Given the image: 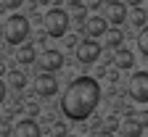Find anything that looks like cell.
<instances>
[{
	"label": "cell",
	"mask_w": 148,
	"mask_h": 137,
	"mask_svg": "<svg viewBox=\"0 0 148 137\" xmlns=\"http://www.w3.org/2000/svg\"><path fill=\"white\" fill-rule=\"evenodd\" d=\"M101 103V85L92 76H77L61 95V113L69 121H85Z\"/></svg>",
	"instance_id": "1"
},
{
	"label": "cell",
	"mask_w": 148,
	"mask_h": 137,
	"mask_svg": "<svg viewBox=\"0 0 148 137\" xmlns=\"http://www.w3.org/2000/svg\"><path fill=\"white\" fill-rule=\"evenodd\" d=\"M3 37L8 45H24V40L29 37V18L21 13H13L5 18L3 24Z\"/></svg>",
	"instance_id": "2"
},
{
	"label": "cell",
	"mask_w": 148,
	"mask_h": 137,
	"mask_svg": "<svg viewBox=\"0 0 148 137\" xmlns=\"http://www.w3.org/2000/svg\"><path fill=\"white\" fill-rule=\"evenodd\" d=\"M42 29L48 37H66L69 32V13L64 8H50L42 18Z\"/></svg>",
	"instance_id": "3"
},
{
	"label": "cell",
	"mask_w": 148,
	"mask_h": 137,
	"mask_svg": "<svg viewBox=\"0 0 148 137\" xmlns=\"http://www.w3.org/2000/svg\"><path fill=\"white\" fill-rule=\"evenodd\" d=\"M127 95L132 97L135 103H148V71H138V74L130 76Z\"/></svg>",
	"instance_id": "4"
},
{
	"label": "cell",
	"mask_w": 148,
	"mask_h": 137,
	"mask_svg": "<svg viewBox=\"0 0 148 137\" xmlns=\"http://www.w3.org/2000/svg\"><path fill=\"white\" fill-rule=\"evenodd\" d=\"M34 90H37L40 97H53L58 92V79H56L50 71H42V74H37V79H34Z\"/></svg>",
	"instance_id": "5"
},
{
	"label": "cell",
	"mask_w": 148,
	"mask_h": 137,
	"mask_svg": "<svg viewBox=\"0 0 148 137\" xmlns=\"http://www.w3.org/2000/svg\"><path fill=\"white\" fill-rule=\"evenodd\" d=\"M101 58V45L95 40H82L77 45V61L79 63H95Z\"/></svg>",
	"instance_id": "6"
},
{
	"label": "cell",
	"mask_w": 148,
	"mask_h": 137,
	"mask_svg": "<svg viewBox=\"0 0 148 137\" xmlns=\"http://www.w3.org/2000/svg\"><path fill=\"white\" fill-rule=\"evenodd\" d=\"M82 29L90 34V40H95V37H106V32H108V21H106V16H90L87 21L82 24Z\"/></svg>",
	"instance_id": "7"
},
{
	"label": "cell",
	"mask_w": 148,
	"mask_h": 137,
	"mask_svg": "<svg viewBox=\"0 0 148 137\" xmlns=\"http://www.w3.org/2000/svg\"><path fill=\"white\" fill-rule=\"evenodd\" d=\"M40 66H42V71H58V69H64V53L56 50V48H48L42 53Z\"/></svg>",
	"instance_id": "8"
},
{
	"label": "cell",
	"mask_w": 148,
	"mask_h": 137,
	"mask_svg": "<svg viewBox=\"0 0 148 137\" xmlns=\"http://www.w3.org/2000/svg\"><path fill=\"white\" fill-rule=\"evenodd\" d=\"M13 137H42V129L34 119H21L13 127Z\"/></svg>",
	"instance_id": "9"
},
{
	"label": "cell",
	"mask_w": 148,
	"mask_h": 137,
	"mask_svg": "<svg viewBox=\"0 0 148 137\" xmlns=\"http://www.w3.org/2000/svg\"><path fill=\"white\" fill-rule=\"evenodd\" d=\"M127 5H122V3H116V0H108V5H106V21H111V24H122V21H127Z\"/></svg>",
	"instance_id": "10"
},
{
	"label": "cell",
	"mask_w": 148,
	"mask_h": 137,
	"mask_svg": "<svg viewBox=\"0 0 148 137\" xmlns=\"http://www.w3.org/2000/svg\"><path fill=\"white\" fill-rule=\"evenodd\" d=\"M122 132H124V137H140V132H143V124L135 119L132 113H130V119H124V121H122Z\"/></svg>",
	"instance_id": "11"
},
{
	"label": "cell",
	"mask_w": 148,
	"mask_h": 137,
	"mask_svg": "<svg viewBox=\"0 0 148 137\" xmlns=\"http://www.w3.org/2000/svg\"><path fill=\"white\" fill-rule=\"evenodd\" d=\"M132 63H135V55L130 50H124V48H119L116 55H114V66L116 69H132Z\"/></svg>",
	"instance_id": "12"
},
{
	"label": "cell",
	"mask_w": 148,
	"mask_h": 137,
	"mask_svg": "<svg viewBox=\"0 0 148 137\" xmlns=\"http://www.w3.org/2000/svg\"><path fill=\"white\" fill-rule=\"evenodd\" d=\"M16 58H18V63H24V66L34 63V61H37V50H34V45H27V42H24L21 48H18Z\"/></svg>",
	"instance_id": "13"
},
{
	"label": "cell",
	"mask_w": 148,
	"mask_h": 137,
	"mask_svg": "<svg viewBox=\"0 0 148 137\" xmlns=\"http://www.w3.org/2000/svg\"><path fill=\"white\" fill-rule=\"evenodd\" d=\"M130 21H132L135 27H145V21H148V13L143 11V8H130Z\"/></svg>",
	"instance_id": "14"
},
{
	"label": "cell",
	"mask_w": 148,
	"mask_h": 137,
	"mask_svg": "<svg viewBox=\"0 0 148 137\" xmlns=\"http://www.w3.org/2000/svg\"><path fill=\"white\" fill-rule=\"evenodd\" d=\"M8 79H11V87H13V90H24V87H27V74H24V71H11Z\"/></svg>",
	"instance_id": "15"
},
{
	"label": "cell",
	"mask_w": 148,
	"mask_h": 137,
	"mask_svg": "<svg viewBox=\"0 0 148 137\" xmlns=\"http://www.w3.org/2000/svg\"><path fill=\"white\" fill-rule=\"evenodd\" d=\"M122 40H124V34H122L119 29H108V32H106V45H108V48H119Z\"/></svg>",
	"instance_id": "16"
},
{
	"label": "cell",
	"mask_w": 148,
	"mask_h": 137,
	"mask_svg": "<svg viewBox=\"0 0 148 137\" xmlns=\"http://www.w3.org/2000/svg\"><path fill=\"white\" fill-rule=\"evenodd\" d=\"M138 50L143 55H148V27H143L140 34H138Z\"/></svg>",
	"instance_id": "17"
},
{
	"label": "cell",
	"mask_w": 148,
	"mask_h": 137,
	"mask_svg": "<svg viewBox=\"0 0 148 137\" xmlns=\"http://www.w3.org/2000/svg\"><path fill=\"white\" fill-rule=\"evenodd\" d=\"M69 132H66V124L64 121H56L53 127H50V137H66Z\"/></svg>",
	"instance_id": "18"
},
{
	"label": "cell",
	"mask_w": 148,
	"mask_h": 137,
	"mask_svg": "<svg viewBox=\"0 0 148 137\" xmlns=\"http://www.w3.org/2000/svg\"><path fill=\"white\" fill-rule=\"evenodd\" d=\"M82 8H90V11H98V8H101V0H82Z\"/></svg>",
	"instance_id": "19"
},
{
	"label": "cell",
	"mask_w": 148,
	"mask_h": 137,
	"mask_svg": "<svg viewBox=\"0 0 148 137\" xmlns=\"http://www.w3.org/2000/svg\"><path fill=\"white\" fill-rule=\"evenodd\" d=\"M3 5L11 8V11H16V8H21V5H24V0H3Z\"/></svg>",
	"instance_id": "20"
},
{
	"label": "cell",
	"mask_w": 148,
	"mask_h": 137,
	"mask_svg": "<svg viewBox=\"0 0 148 137\" xmlns=\"http://www.w3.org/2000/svg\"><path fill=\"white\" fill-rule=\"evenodd\" d=\"M27 113H29V116H37V113H40V108H37V103H27Z\"/></svg>",
	"instance_id": "21"
},
{
	"label": "cell",
	"mask_w": 148,
	"mask_h": 137,
	"mask_svg": "<svg viewBox=\"0 0 148 137\" xmlns=\"http://www.w3.org/2000/svg\"><path fill=\"white\" fill-rule=\"evenodd\" d=\"M66 45H69V48H77V45H79V40H77L74 34H66Z\"/></svg>",
	"instance_id": "22"
},
{
	"label": "cell",
	"mask_w": 148,
	"mask_h": 137,
	"mask_svg": "<svg viewBox=\"0 0 148 137\" xmlns=\"http://www.w3.org/2000/svg\"><path fill=\"white\" fill-rule=\"evenodd\" d=\"M135 116H138V121H140L143 127H148V113H145V111H143V113H135Z\"/></svg>",
	"instance_id": "23"
},
{
	"label": "cell",
	"mask_w": 148,
	"mask_h": 137,
	"mask_svg": "<svg viewBox=\"0 0 148 137\" xmlns=\"http://www.w3.org/2000/svg\"><path fill=\"white\" fill-rule=\"evenodd\" d=\"M3 100H5V82L0 79V103H3Z\"/></svg>",
	"instance_id": "24"
},
{
	"label": "cell",
	"mask_w": 148,
	"mask_h": 137,
	"mask_svg": "<svg viewBox=\"0 0 148 137\" xmlns=\"http://www.w3.org/2000/svg\"><path fill=\"white\" fill-rule=\"evenodd\" d=\"M140 3L143 0H127V5H132V8H140Z\"/></svg>",
	"instance_id": "25"
},
{
	"label": "cell",
	"mask_w": 148,
	"mask_h": 137,
	"mask_svg": "<svg viewBox=\"0 0 148 137\" xmlns=\"http://www.w3.org/2000/svg\"><path fill=\"white\" fill-rule=\"evenodd\" d=\"M98 137H114V134H111V132H108V129H103V132H101V134H98Z\"/></svg>",
	"instance_id": "26"
},
{
	"label": "cell",
	"mask_w": 148,
	"mask_h": 137,
	"mask_svg": "<svg viewBox=\"0 0 148 137\" xmlns=\"http://www.w3.org/2000/svg\"><path fill=\"white\" fill-rule=\"evenodd\" d=\"M66 137H74V134H66Z\"/></svg>",
	"instance_id": "27"
}]
</instances>
